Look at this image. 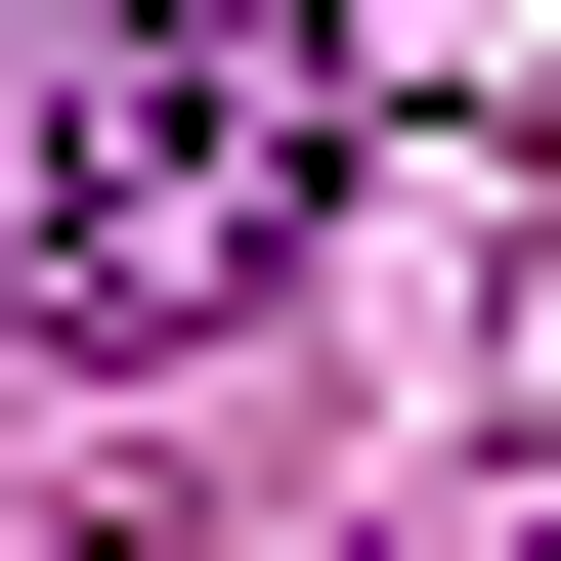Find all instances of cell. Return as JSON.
<instances>
[{"label":"cell","instance_id":"cell-1","mask_svg":"<svg viewBox=\"0 0 561 561\" xmlns=\"http://www.w3.org/2000/svg\"><path fill=\"white\" fill-rule=\"evenodd\" d=\"M302 216H346V0H87L44 44V302L87 346H216Z\"/></svg>","mask_w":561,"mask_h":561}]
</instances>
